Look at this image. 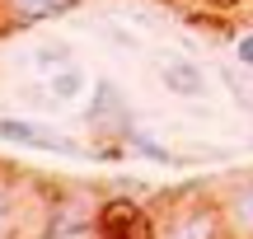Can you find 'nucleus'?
I'll list each match as a JSON object with an SVG mask.
<instances>
[{"label":"nucleus","mask_w":253,"mask_h":239,"mask_svg":"<svg viewBox=\"0 0 253 239\" xmlns=\"http://www.w3.org/2000/svg\"><path fill=\"white\" fill-rule=\"evenodd\" d=\"M99 235H155V225L145 221V211L136 202L113 197V202H103V211H99Z\"/></svg>","instance_id":"nucleus-8"},{"label":"nucleus","mask_w":253,"mask_h":239,"mask_svg":"<svg viewBox=\"0 0 253 239\" xmlns=\"http://www.w3.org/2000/svg\"><path fill=\"white\" fill-rule=\"evenodd\" d=\"M220 75H225V84L235 89V103H239L244 113H253V89H244V84H239V75H235V71H220Z\"/></svg>","instance_id":"nucleus-13"},{"label":"nucleus","mask_w":253,"mask_h":239,"mask_svg":"<svg viewBox=\"0 0 253 239\" xmlns=\"http://www.w3.org/2000/svg\"><path fill=\"white\" fill-rule=\"evenodd\" d=\"M80 0H0V28H33V24H47V19H61Z\"/></svg>","instance_id":"nucleus-6"},{"label":"nucleus","mask_w":253,"mask_h":239,"mask_svg":"<svg viewBox=\"0 0 253 239\" xmlns=\"http://www.w3.org/2000/svg\"><path fill=\"white\" fill-rule=\"evenodd\" d=\"M235 56H239L244 71H253V28H244V33L235 38Z\"/></svg>","instance_id":"nucleus-14"},{"label":"nucleus","mask_w":253,"mask_h":239,"mask_svg":"<svg viewBox=\"0 0 253 239\" xmlns=\"http://www.w3.org/2000/svg\"><path fill=\"white\" fill-rule=\"evenodd\" d=\"M84 89H89V75H84L75 61L56 66V71L47 75V94H52V103H56V108H61V103H75V99H84Z\"/></svg>","instance_id":"nucleus-9"},{"label":"nucleus","mask_w":253,"mask_h":239,"mask_svg":"<svg viewBox=\"0 0 253 239\" xmlns=\"http://www.w3.org/2000/svg\"><path fill=\"white\" fill-rule=\"evenodd\" d=\"M99 211L103 202L84 188H52L47 202L38 206V235H56V239H80V235H99Z\"/></svg>","instance_id":"nucleus-2"},{"label":"nucleus","mask_w":253,"mask_h":239,"mask_svg":"<svg viewBox=\"0 0 253 239\" xmlns=\"http://www.w3.org/2000/svg\"><path fill=\"white\" fill-rule=\"evenodd\" d=\"M0 141H14V146H28V150H56V155H75V159L94 155L89 146H80L66 131L47 127V122H33V118H0Z\"/></svg>","instance_id":"nucleus-4"},{"label":"nucleus","mask_w":253,"mask_h":239,"mask_svg":"<svg viewBox=\"0 0 253 239\" xmlns=\"http://www.w3.org/2000/svg\"><path fill=\"white\" fill-rule=\"evenodd\" d=\"M5 183H14V174H9V169L0 164V188H5Z\"/></svg>","instance_id":"nucleus-15"},{"label":"nucleus","mask_w":253,"mask_h":239,"mask_svg":"<svg viewBox=\"0 0 253 239\" xmlns=\"http://www.w3.org/2000/svg\"><path fill=\"white\" fill-rule=\"evenodd\" d=\"M84 127L99 141H122L126 146V131L136 127V118H131V103L122 99V89L113 80H94V103L84 108Z\"/></svg>","instance_id":"nucleus-3"},{"label":"nucleus","mask_w":253,"mask_h":239,"mask_svg":"<svg viewBox=\"0 0 253 239\" xmlns=\"http://www.w3.org/2000/svg\"><path fill=\"white\" fill-rule=\"evenodd\" d=\"M160 84L178 99H202L207 94V71L192 56H164L160 61Z\"/></svg>","instance_id":"nucleus-7"},{"label":"nucleus","mask_w":253,"mask_h":239,"mask_svg":"<svg viewBox=\"0 0 253 239\" xmlns=\"http://www.w3.org/2000/svg\"><path fill=\"white\" fill-rule=\"evenodd\" d=\"M155 235H173V239H220L230 235L225 211H220V197L207 188H183L169 197V211L164 221H155Z\"/></svg>","instance_id":"nucleus-1"},{"label":"nucleus","mask_w":253,"mask_h":239,"mask_svg":"<svg viewBox=\"0 0 253 239\" xmlns=\"http://www.w3.org/2000/svg\"><path fill=\"white\" fill-rule=\"evenodd\" d=\"M66 61H71V42H61V38H47V42L33 47V66L42 75H52L56 66H66Z\"/></svg>","instance_id":"nucleus-11"},{"label":"nucleus","mask_w":253,"mask_h":239,"mask_svg":"<svg viewBox=\"0 0 253 239\" xmlns=\"http://www.w3.org/2000/svg\"><path fill=\"white\" fill-rule=\"evenodd\" d=\"M126 155H141V159H150V164H164V169L183 164V159L173 155L169 146H160V141H155L150 131H141V127H131V131H126Z\"/></svg>","instance_id":"nucleus-10"},{"label":"nucleus","mask_w":253,"mask_h":239,"mask_svg":"<svg viewBox=\"0 0 253 239\" xmlns=\"http://www.w3.org/2000/svg\"><path fill=\"white\" fill-rule=\"evenodd\" d=\"M216 197H220L230 235H249L253 239V174H235L230 183L216 188Z\"/></svg>","instance_id":"nucleus-5"},{"label":"nucleus","mask_w":253,"mask_h":239,"mask_svg":"<svg viewBox=\"0 0 253 239\" xmlns=\"http://www.w3.org/2000/svg\"><path fill=\"white\" fill-rule=\"evenodd\" d=\"M19 230V193H14V183H5L0 188V235H14Z\"/></svg>","instance_id":"nucleus-12"}]
</instances>
